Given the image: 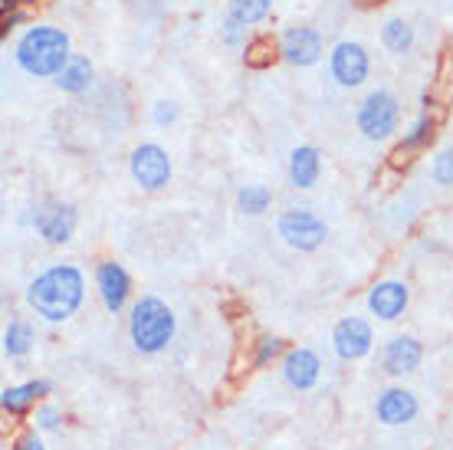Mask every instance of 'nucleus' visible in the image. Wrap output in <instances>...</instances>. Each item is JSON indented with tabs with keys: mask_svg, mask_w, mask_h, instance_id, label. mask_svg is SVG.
Returning a JSON list of instances; mask_svg holds the SVG:
<instances>
[{
	"mask_svg": "<svg viewBox=\"0 0 453 450\" xmlns=\"http://www.w3.org/2000/svg\"><path fill=\"white\" fill-rule=\"evenodd\" d=\"M13 450H46V444H43V438H40L36 431H27V434H20V438H17Z\"/></svg>",
	"mask_w": 453,
	"mask_h": 450,
	"instance_id": "nucleus-30",
	"label": "nucleus"
},
{
	"mask_svg": "<svg viewBox=\"0 0 453 450\" xmlns=\"http://www.w3.org/2000/svg\"><path fill=\"white\" fill-rule=\"evenodd\" d=\"M128 175H132V181L148 194L168 188L171 175H174L168 148L158 145V142H142V145H135L132 155H128Z\"/></svg>",
	"mask_w": 453,
	"mask_h": 450,
	"instance_id": "nucleus-6",
	"label": "nucleus"
},
{
	"mask_svg": "<svg viewBox=\"0 0 453 450\" xmlns=\"http://www.w3.org/2000/svg\"><path fill=\"white\" fill-rule=\"evenodd\" d=\"M34 342H36V336H34V326L27 322V319H11L7 322V329H4V355L11 361H20V359H27L30 355V349H34Z\"/></svg>",
	"mask_w": 453,
	"mask_h": 450,
	"instance_id": "nucleus-21",
	"label": "nucleus"
},
{
	"mask_svg": "<svg viewBox=\"0 0 453 450\" xmlns=\"http://www.w3.org/2000/svg\"><path fill=\"white\" fill-rule=\"evenodd\" d=\"M420 361H424V345H420L414 336H395L381 352V365H385L388 375L395 378H404V375L418 372Z\"/></svg>",
	"mask_w": 453,
	"mask_h": 450,
	"instance_id": "nucleus-15",
	"label": "nucleus"
},
{
	"mask_svg": "<svg viewBox=\"0 0 453 450\" xmlns=\"http://www.w3.org/2000/svg\"><path fill=\"white\" fill-rule=\"evenodd\" d=\"M50 392H53V384L46 382V378L23 382V384H11V388H4V392H0V407H4V415L20 417V415H27L36 401H43Z\"/></svg>",
	"mask_w": 453,
	"mask_h": 450,
	"instance_id": "nucleus-17",
	"label": "nucleus"
},
{
	"mask_svg": "<svg viewBox=\"0 0 453 450\" xmlns=\"http://www.w3.org/2000/svg\"><path fill=\"white\" fill-rule=\"evenodd\" d=\"M368 313L381 322H397L411 306V286L404 280H378L368 290Z\"/></svg>",
	"mask_w": 453,
	"mask_h": 450,
	"instance_id": "nucleus-12",
	"label": "nucleus"
},
{
	"mask_svg": "<svg viewBox=\"0 0 453 450\" xmlns=\"http://www.w3.org/2000/svg\"><path fill=\"white\" fill-rule=\"evenodd\" d=\"M76 227H80V214H76L73 204H63V201L36 204L34 230L43 237L50 247H66L69 240H73V234H76Z\"/></svg>",
	"mask_w": 453,
	"mask_h": 450,
	"instance_id": "nucleus-9",
	"label": "nucleus"
},
{
	"mask_svg": "<svg viewBox=\"0 0 453 450\" xmlns=\"http://www.w3.org/2000/svg\"><path fill=\"white\" fill-rule=\"evenodd\" d=\"M286 352L289 349H286V342L280 336H260L257 345H253V369H266L276 359H283Z\"/></svg>",
	"mask_w": 453,
	"mask_h": 450,
	"instance_id": "nucleus-24",
	"label": "nucleus"
},
{
	"mask_svg": "<svg viewBox=\"0 0 453 450\" xmlns=\"http://www.w3.org/2000/svg\"><path fill=\"white\" fill-rule=\"evenodd\" d=\"M437 112L431 109V99L424 96V109L420 115L411 122V128L401 136L397 142V155H414V151H424V148H431V142L437 138Z\"/></svg>",
	"mask_w": 453,
	"mask_h": 450,
	"instance_id": "nucleus-18",
	"label": "nucleus"
},
{
	"mask_svg": "<svg viewBox=\"0 0 453 450\" xmlns=\"http://www.w3.org/2000/svg\"><path fill=\"white\" fill-rule=\"evenodd\" d=\"M69 57H73L69 34L57 23H30L13 46L17 66L30 79H57Z\"/></svg>",
	"mask_w": 453,
	"mask_h": 450,
	"instance_id": "nucleus-2",
	"label": "nucleus"
},
{
	"mask_svg": "<svg viewBox=\"0 0 453 450\" xmlns=\"http://www.w3.org/2000/svg\"><path fill=\"white\" fill-rule=\"evenodd\" d=\"M86 303V273L76 263H50L27 286V306L46 326H63Z\"/></svg>",
	"mask_w": 453,
	"mask_h": 450,
	"instance_id": "nucleus-1",
	"label": "nucleus"
},
{
	"mask_svg": "<svg viewBox=\"0 0 453 450\" xmlns=\"http://www.w3.org/2000/svg\"><path fill=\"white\" fill-rule=\"evenodd\" d=\"M276 46H280V59L296 69L316 66L319 59L326 57V40H322V34H319L316 27H306V23L286 27L283 34H280V40H276Z\"/></svg>",
	"mask_w": 453,
	"mask_h": 450,
	"instance_id": "nucleus-8",
	"label": "nucleus"
},
{
	"mask_svg": "<svg viewBox=\"0 0 453 450\" xmlns=\"http://www.w3.org/2000/svg\"><path fill=\"white\" fill-rule=\"evenodd\" d=\"M401 112H404V105H401V99H397L395 92L374 89L358 102V109H355V128L362 132V138L381 145L388 138H395V132L401 128Z\"/></svg>",
	"mask_w": 453,
	"mask_h": 450,
	"instance_id": "nucleus-4",
	"label": "nucleus"
},
{
	"mask_svg": "<svg viewBox=\"0 0 453 450\" xmlns=\"http://www.w3.org/2000/svg\"><path fill=\"white\" fill-rule=\"evenodd\" d=\"M418 43V34L404 17H388L381 23V46H385L391 57H408Z\"/></svg>",
	"mask_w": 453,
	"mask_h": 450,
	"instance_id": "nucleus-20",
	"label": "nucleus"
},
{
	"mask_svg": "<svg viewBox=\"0 0 453 450\" xmlns=\"http://www.w3.org/2000/svg\"><path fill=\"white\" fill-rule=\"evenodd\" d=\"M322 178V151L316 145H296L289 151V184L299 191L316 188Z\"/></svg>",
	"mask_w": 453,
	"mask_h": 450,
	"instance_id": "nucleus-16",
	"label": "nucleus"
},
{
	"mask_svg": "<svg viewBox=\"0 0 453 450\" xmlns=\"http://www.w3.org/2000/svg\"><path fill=\"white\" fill-rule=\"evenodd\" d=\"M220 40H224L230 50H247L250 46V27L247 23H240L237 17H230V13H226L224 20H220Z\"/></svg>",
	"mask_w": 453,
	"mask_h": 450,
	"instance_id": "nucleus-26",
	"label": "nucleus"
},
{
	"mask_svg": "<svg viewBox=\"0 0 453 450\" xmlns=\"http://www.w3.org/2000/svg\"><path fill=\"white\" fill-rule=\"evenodd\" d=\"M92 82H96V66L86 53H73L66 66L59 69V76L53 79V86L66 96H86L92 89Z\"/></svg>",
	"mask_w": 453,
	"mask_h": 450,
	"instance_id": "nucleus-19",
	"label": "nucleus"
},
{
	"mask_svg": "<svg viewBox=\"0 0 453 450\" xmlns=\"http://www.w3.org/2000/svg\"><path fill=\"white\" fill-rule=\"evenodd\" d=\"M17 7H20V0H0V17H4V13H13Z\"/></svg>",
	"mask_w": 453,
	"mask_h": 450,
	"instance_id": "nucleus-31",
	"label": "nucleus"
},
{
	"mask_svg": "<svg viewBox=\"0 0 453 450\" xmlns=\"http://www.w3.org/2000/svg\"><path fill=\"white\" fill-rule=\"evenodd\" d=\"M276 234L283 237L286 247L299 250V253H316L329 240V227L309 207H289L276 217Z\"/></svg>",
	"mask_w": 453,
	"mask_h": 450,
	"instance_id": "nucleus-5",
	"label": "nucleus"
},
{
	"mask_svg": "<svg viewBox=\"0 0 453 450\" xmlns=\"http://www.w3.org/2000/svg\"><path fill=\"white\" fill-rule=\"evenodd\" d=\"M431 181L437 188H453V148H441L431 158V168H427Z\"/></svg>",
	"mask_w": 453,
	"mask_h": 450,
	"instance_id": "nucleus-25",
	"label": "nucleus"
},
{
	"mask_svg": "<svg viewBox=\"0 0 453 450\" xmlns=\"http://www.w3.org/2000/svg\"><path fill=\"white\" fill-rule=\"evenodd\" d=\"M43 0H20V7H40Z\"/></svg>",
	"mask_w": 453,
	"mask_h": 450,
	"instance_id": "nucleus-32",
	"label": "nucleus"
},
{
	"mask_svg": "<svg viewBox=\"0 0 453 450\" xmlns=\"http://www.w3.org/2000/svg\"><path fill=\"white\" fill-rule=\"evenodd\" d=\"M96 293H99L103 306L112 315L122 313L125 306H128V299H132V276H128V270H125L122 263L103 260L96 267Z\"/></svg>",
	"mask_w": 453,
	"mask_h": 450,
	"instance_id": "nucleus-11",
	"label": "nucleus"
},
{
	"mask_svg": "<svg viewBox=\"0 0 453 450\" xmlns=\"http://www.w3.org/2000/svg\"><path fill=\"white\" fill-rule=\"evenodd\" d=\"M23 23H30V7H17L13 13H4V17H0V36L7 40L13 30H20Z\"/></svg>",
	"mask_w": 453,
	"mask_h": 450,
	"instance_id": "nucleus-28",
	"label": "nucleus"
},
{
	"mask_svg": "<svg viewBox=\"0 0 453 450\" xmlns=\"http://www.w3.org/2000/svg\"><path fill=\"white\" fill-rule=\"evenodd\" d=\"M420 411V401L418 394L408 392V388H385V392L378 394V401H374V417L385 424V428H404L411 424Z\"/></svg>",
	"mask_w": 453,
	"mask_h": 450,
	"instance_id": "nucleus-14",
	"label": "nucleus"
},
{
	"mask_svg": "<svg viewBox=\"0 0 453 450\" xmlns=\"http://www.w3.org/2000/svg\"><path fill=\"white\" fill-rule=\"evenodd\" d=\"M329 76L342 89H358L372 76V57L362 43L355 40H339L329 50Z\"/></svg>",
	"mask_w": 453,
	"mask_h": 450,
	"instance_id": "nucleus-7",
	"label": "nucleus"
},
{
	"mask_svg": "<svg viewBox=\"0 0 453 450\" xmlns=\"http://www.w3.org/2000/svg\"><path fill=\"white\" fill-rule=\"evenodd\" d=\"M322 378V359L309 345H296L283 355V382L293 392H312Z\"/></svg>",
	"mask_w": 453,
	"mask_h": 450,
	"instance_id": "nucleus-13",
	"label": "nucleus"
},
{
	"mask_svg": "<svg viewBox=\"0 0 453 450\" xmlns=\"http://www.w3.org/2000/svg\"><path fill=\"white\" fill-rule=\"evenodd\" d=\"M332 349L342 361H358L374 349V329L365 315H342L332 329Z\"/></svg>",
	"mask_w": 453,
	"mask_h": 450,
	"instance_id": "nucleus-10",
	"label": "nucleus"
},
{
	"mask_svg": "<svg viewBox=\"0 0 453 450\" xmlns=\"http://www.w3.org/2000/svg\"><path fill=\"white\" fill-rule=\"evenodd\" d=\"M178 119H181V105L174 99H158L151 105V122L158 125V128H168V125H174Z\"/></svg>",
	"mask_w": 453,
	"mask_h": 450,
	"instance_id": "nucleus-27",
	"label": "nucleus"
},
{
	"mask_svg": "<svg viewBox=\"0 0 453 450\" xmlns=\"http://www.w3.org/2000/svg\"><path fill=\"white\" fill-rule=\"evenodd\" d=\"M226 13L247 27H257L273 13V0H226Z\"/></svg>",
	"mask_w": 453,
	"mask_h": 450,
	"instance_id": "nucleus-23",
	"label": "nucleus"
},
{
	"mask_svg": "<svg viewBox=\"0 0 453 450\" xmlns=\"http://www.w3.org/2000/svg\"><path fill=\"white\" fill-rule=\"evenodd\" d=\"M178 332V315L161 296H138L128 306V338L142 355H158L171 345Z\"/></svg>",
	"mask_w": 453,
	"mask_h": 450,
	"instance_id": "nucleus-3",
	"label": "nucleus"
},
{
	"mask_svg": "<svg viewBox=\"0 0 453 450\" xmlns=\"http://www.w3.org/2000/svg\"><path fill=\"white\" fill-rule=\"evenodd\" d=\"M273 204V191L266 184H247V188H240L237 191V211L247 217H260L270 211Z\"/></svg>",
	"mask_w": 453,
	"mask_h": 450,
	"instance_id": "nucleus-22",
	"label": "nucleus"
},
{
	"mask_svg": "<svg viewBox=\"0 0 453 450\" xmlns=\"http://www.w3.org/2000/svg\"><path fill=\"white\" fill-rule=\"evenodd\" d=\"M36 431H57L59 428V421H63V411L53 405H43V407H36Z\"/></svg>",
	"mask_w": 453,
	"mask_h": 450,
	"instance_id": "nucleus-29",
	"label": "nucleus"
}]
</instances>
